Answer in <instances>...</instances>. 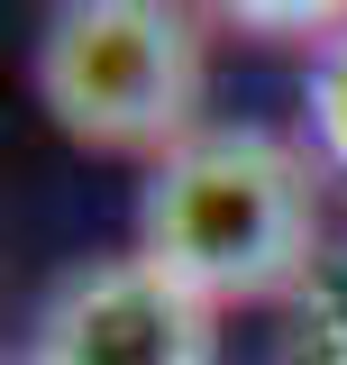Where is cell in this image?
Here are the masks:
<instances>
[{"instance_id": "cell-5", "label": "cell", "mask_w": 347, "mask_h": 365, "mask_svg": "<svg viewBox=\"0 0 347 365\" xmlns=\"http://www.w3.org/2000/svg\"><path fill=\"white\" fill-rule=\"evenodd\" d=\"M228 28H247V37H283V46H329L347 37V0H211Z\"/></svg>"}, {"instance_id": "cell-3", "label": "cell", "mask_w": 347, "mask_h": 365, "mask_svg": "<svg viewBox=\"0 0 347 365\" xmlns=\"http://www.w3.org/2000/svg\"><path fill=\"white\" fill-rule=\"evenodd\" d=\"M28 365H219V311L129 247L74 265L37 302Z\"/></svg>"}, {"instance_id": "cell-6", "label": "cell", "mask_w": 347, "mask_h": 365, "mask_svg": "<svg viewBox=\"0 0 347 365\" xmlns=\"http://www.w3.org/2000/svg\"><path fill=\"white\" fill-rule=\"evenodd\" d=\"M311 155L347 182V37H329L311 64Z\"/></svg>"}, {"instance_id": "cell-1", "label": "cell", "mask_w": 347, "mask_h": 365, "mask_svg": "<svg viewBox=\"0 0 347 365\" xmlns=\"http://www.w3.org/2000/svg\"><path fill=\"white\" fill-rule=\"evenodd\" d=\"M320 155H302L274 128H201L183 137L137 192V256L201 292L211 311L228 302H293L302 274L320 265Z\"/></svg>"}, {"instance_id": "cell-4", "label": "cell", "mask_w": 347, "mask_h": 365, "mask_svg": "<svg viewBox=\"0 0 347 365\" xmlns=\"http://www.w3.org/2000/svg\"><path fill=\"white\" fill-rule=\"evenodd\" d=\"M274 365H347V237L320 247V265L302 274V292L283 302Z\"/></svg>"}, {"instance_id": "cell-2", "label": "cell", "mask_w": 347, "mask_h": 365, "mask_svg": "<svg viewBox=\"0 0 347 365\" xmlns=\"http://www.w3.org/2000/svg\"><path fill=\"white\" fill-rule=\"evenodd\" d=\"M201 28L183 0H64L37 37L46 119L101 155H156L201 137Z\"/></svg>"}]
</instances>
